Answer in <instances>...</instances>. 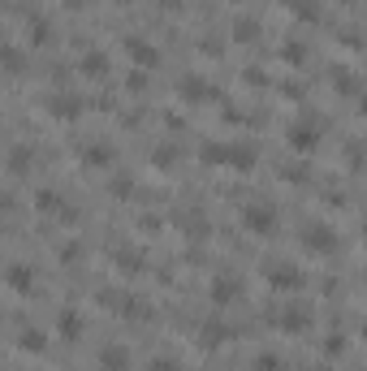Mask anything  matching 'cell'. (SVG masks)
I'll list each match as a JSON object with an SVG mask.
<instances>
[{
	"label": "cell",
	"mask_w": 367,
	"mask_h": 371,
	"mask_svg": "<svg viewBox=\"0 0 367 371\" xmlns=\"http://www.w3.org/2000/svg\"><path fill=\"white\" fill-rule=\"evenodd\" d=\"M78 160H83V169H108L113 165V147H108V142H87Z\"/></svg>",
	"instance_id": "obj_9"
},
{
	"label": "cell",
	"mask_w": 367,
	"mask_h": 371,
	"mask_svg": "<svg viewBox=\"0 0 367 371\" xmlns=\"http://www.w3.org/2000/svg\"><path fill=\"white\" fill-rule=\"evenodd\" d=\"M302 246L311 255H328V251H337V233L328 224H311V229H302Z\"/></svg>",
	"instance_id": "obj_4"
},
{
	"label": "cell",
	"mask_w": 367,
	"mask_h": 371,
	"mask_svg": "<svg viewBox=\"0 0 367 371\" xmlns=\"http://www.w3.org/2000/svg\"><path fill=\"white\" fill-rule=\"evenodd\" d=\"M113 264L125 272V277H134V272H143V259H138L134 251H117V259H113Z\"/></svg>",
	"instance_id": "obj_16"
},
{
	"label": "cell",
	"mask_w": 367,
	"mask_h": 371,
	"mask_svg": "<svg viewBox=\"0 0 367 371\" xmlns=\"http://www.w3.org/2000/svg\"><path fill=\"white\" fill-rule=\"evenodd\" d=\"M233 35H238V39H255V35H260V26H255L251 18H238V26H233Z\"/></svg>",
	"instance_id": "obj_21"
},
{
	"label": "cell",
	"mask_w": 367,
	"mask_h": 371,
	"mask_svg": "<svg viewBox=\"0 0 367 371\" xmlns=\"http://www.w3.org/2000/svg\"><path fill=\"white\" fill-rule=\"evenodd\" d=\"M104 70H108V56H104V52H95V47H91V52H83V74L100 78Z\"/></svg>",
	"instance_id": "obj_13"
},
{
	"label": "cell",
	"mask_w": 367,
	"mask_h": 371,
	"mask_svg": "<svg viewBox=\"0 0 367 371\" xmlns=\"http://www.w3.org/2000/svg\"><path fill=\"white\" fill-rule=\"evenodd\" d=\"M70 5H83V0H70Z\"/></svg>",
	"instance_id": "obj_25"
},
{
	"label": "cell",
	"mask_w": 367,
	"mask_h": 371,
	"mask_svg": "<svg viewBox=\"0 0 367 371\" xmlns=\"http://www.w3.org/2000/svg\"><path fill=\"white\" fill-rule=\"evenodd\" d=\"M255 371H281V363H273V354H260V363H255Z\"/></svg>",
	"instance_id": "obj_24"
},
{
	"label": "cell",
	"mask_w": 367,
	"mask_h": 371,
	"mask_svg": "<svg viewBox=\"0 0 367 371\" xmlns=\"http://www.w3.org/2000/svg\"><path fill=\"white\" fill-rule=\"evenodd\" d=\"M48 341H43V332H35V328H26L22 337H18V350H26V354H35V350H43Z\"/></svg>",
	"instance_id": "obj_19"
},
{
	"label": "cell",
	"mask_w": 367,
	"mask_h": 371,
	"mask_svg": "<svg viewBox=\"0 0 367 371\" xmlns=\"http://www.w3.org/2000/svg\"><path fill=\"white\" fill-rule=\"evenodd\" d=\"M233 298H238V285H233L229 277H216V281H212V302L225 306V302H233Z\"/></svg>",
	"instance_id": "obj_12"
},
{
	"label": "cell",
	"mask_w": 367,
	"mask_h": 371,
	"mask_svg": "<svg viewBox=\"0 0 367 371\" xmlns=\"http://www.w3.org/2000/svg\"><path fill=\"white\" fill-rule=\"evenodd\" d=\"M5 285L18 298H30V294H35V268H30V264H9L5 268Z\"/></svg>",
	"instance_id": "obj_3"
},
{
	"label": "cell",
	"mask_w": 367,
	"mask_h": 371,
	"mask_svg": "<svg viewBox=\"0 0 367 371\" xmlns=\"http://www.w3.org/2000/svg\"><path fill=\"white\" fill-rule=\"evenodd\" d=\"M281 328L285 332H302V328H307V311H298V306H294V311H285L281 315Z\"/></svg>",
	"instance_id": "obj_18"
},
{
	"label": "cell",
	"mask_w": 367,
	"mask_h": 371,
	"mask_svg": "<svg viewBox=\"0 0 367 371\" xmlns=\"http://www.w3.org/2000/svg\"><path fill=\"white\" fill-rule=\"evenodd\" d=\"M0 61H5V74H22V70H26V56H22V47H18V43H9Z\"/></svg>",
	"instance_id": "obj_14"
},
{
	"label": "cell",
	"mask_w": 367,
	"mask_h": 371,
	"mask_svg": "<svg viewBox=\"0 0 367 371\" xmlns=\"http://www.w3.org/2000/svg\"><path fill=\"white\" fill-rule=\"evenodd\" d=\"M43 108L52 112L56 121H74L78 112H83V100H74V95H65V91H56V95H48V100H43Z\"/></svg>",
	"instance_id": "obj_5"
},
{
	"label": "cell",
	"mask_w": 367,
	"mask_h": 371,
	"mask_svg": "<svg viewBox=\"0 0 367 371\" xmlns=\"http://www.w3.org/2000/svg\"><path fill=\"white\" fill-rule=\"evenodd\" d=\"M264 277H268V285H277V289H302V272L290 268V264H273Z\"/></svg>",
	"instance_id": "obj_6"
},
{
	"label": "cell",
	"mask_w": 367,
	"mask_h": 371,
	"mask_svg": "<svg viewBox=\"0 0 367 371\" xmlns=\"http://www.w3.org/2000/svg\"><path fill=\"white\" fill-rule=\"evenodd\" d=\"M26 39H30V47L48 43V22H43V18H30V22H26Z\"/></svg>",
	"instance_id": "obj_17"
},
{
	"label": "cell",
	"mask_w": 367,
	"mask_h": 371,
	"mask_svg": "<svg viewBox=\"0 0 367 371\" xmlns=\"http://www.w3.org/2000/svg\"><path fill=\"white\" fill-rule=\"evenodd\" d=\"M147 371H178V363H173V359H151Z\"/></svg>",
	"instance_id": "obj_23"
},
{
	"label": "cell",
	"mask_w": 367,
	"mask_h": 371,
	"mask_svg": "<svg viewBox=\"0 0 367 371\" xmlns=\"http://www.w3.org/2000/svg\"><path fill=\"white\" fill-rule=\"evenodd\" d=\"M207 165H229V169H251L255 165V151L251 147H233V142H207L203 147Z\"/></svg>",
	"instance_id": "obj_1"
},
{
	"label": "cell",
	"mask_w": 367,
	"mask_h": 371,
	"mask_svg": "<svg viewBox=\"0 0 367 371\" xmlns=\"http://www.w3.org/2000/svg\"><path fill=\"white\" fill-rule=\"evenodd\" d=\"M9 173H30V147H13L9 151Z\"/></svg>",
	"instance_id": "obj_15"
},
{
	"label": "cell",
	"mask_w": 367,
	"mask_h": 371,
	"mask_svg": "<svg viewBox=\"0 0 367 371\" xmlns=\"http://www.w3.org/2000/svg\"><path fill=\"white\" fill-rule=\"evenodd\" d=\"M242 224L251 233H260V237H268V233H277V212L268 203H247L242 207Z\"/></svg>",
	"instance_id": "obj_2"
},
{
	"label": "cell",
	"mask_w": 367,
	"mask_h": 371,
	"mask_svg": "<svg viewBox=\"0 0 367 371\" xmlns=\"http://www.w3.org/2000/svg\"><path fill=\"white\" fill-rule=\"evenodd\" d=\"M182 95H186V100H195V104H199V100H207V95H212V91L203 87V78H186V87H182Z\"/></svg>",
	"instance_id": "obj_20"
},
{
	"label": "cell",
	"mask_w": 367,
	"mask_h": 371,
	"mask_svg": "<svg viewBox=\"0 0 367 371\" xmlns=\"http://www.w3.org/2000/svg\"><path fill=\"white\" fill-rule=\"evenodd\" d=\"M100 371H130V350L125 346H104L100 350Z\"/></svg>",
	"instance_id": "obj_7"
},
{
	"label": "cell",
	"mask_w": 367,
	"mask_h": 371,
	"mask_svg": "<svg viewBox=\"0 0 367 371\" xmlns=\"http://www.w3.org/2000/svg\"><path fill=\"white\" fill-rule=\"evenodd\" d=\"M125 52H130V61H134V65H156V61H160V52H156V47L147 43V39H138V35H130V39H125Z\"/></svg>",
	"instance_id": "obj_8"
},
{
	"label": "cell",
	"mask_w": 367,
	"mask_h": 371,
	"mask_svg": "<svg viewBox=\"0 0 367 371\" xmlns=\"http://www.w3.org/2000/svg\"><path fill=\"white\" fill-rule=\"evenodd\" d=\"M315 138H320V130H315V125H307V121H298L294 130H290V147H294V151H311Z\"/></svg>",
	"instance_id": "obj_11"
},
{
	"label": "cell",
	"mask_w": 367,
	"mask_h": 371,
	"mask_svg": "<svg viewBox=\"0 0 367 371\" xmlns=\"http://www.w3.org/2000/svg\"><path fill=\"white\" fill-rule=\"evenodd\" d=\"M35 207H39V212H52V207H61V199L52 195V190H39V195H35Z\"/></svg>",
	"instance_id": "obj_22"
},
{
	"label": "cell",
	"mask_w": 367,
	"mask_h": 371,
	"mask_svg": "<svg viewBox=\"0 0 367 371\" xmlns=\"http://www.w3.org/2000/svg\"><path fill=\"white\" fill-rule=\"evenodd\" d=\"M56 332L65 337V341H78V337H83V315H78V311H70V306H65V311L56 315Z\"/></svg>",
	"instance_id": "obj_10"
},
{
	"label": "cell",
	"mask_w": 367,
	"mask_h": 371,
	"mask_svg": "<svg viewBox=\"0 0 367 371\" xmlns=\"http://www.w3.org/2000/svg\"><path fill=\"white\" fill-rule=\"evenodd\" d=\"M363 233H367V229H363Z\"/></svg>",
	"instance_id": "obj_26"
}]
</instances>
